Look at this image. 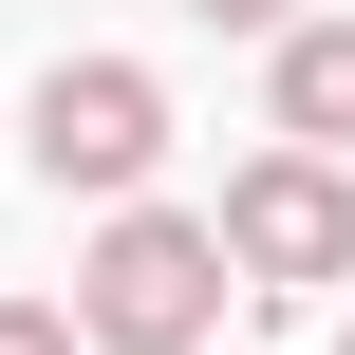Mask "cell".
Returning a JSON list of instances; mask_svg holds the SVG:
<instances>
[{
    "mask_svg": "<svg viewBox=\"0 0 355 355\" xmlns=\"http://www.w3.org/2000/svg\"><path fill=\"white\" fill-rule=\"evenodd\" d=\"M225 281H243V243H225V206L187 225V206H112L94 225V262H75V318H94V355H206L225 337Z\"/></svg>",
    "mask_w": 355,
    "mask_h": 355,
    "instance_id": "cell-1",
    "label": "cell"
},
{
    "mask_svg": "<svg viewBox=\"0 0 355 355\" xmlns=\"http://www.w3.org/2000/svg\"><path fill=\"white\" fill-rule=\"evenodd\" d=\"M19 150H37L56 206H131V187L168 168V94H150V56H56V75L19 94Z\"/></svg>",
    "mask_w": 355,
    "mask_h": 355,
    "instance_id": "cell-2",
    "label": "cell"
},
{
    "mask_svg": "<svg viewBox=\"0 0 355 355\" xmlns=\"http://www.w3.org/2000/svg\"><path fill=\"white\" fill-rule=\"evenodd\" d=\"M225 243H243V281L262 300H318L355 281V150H262V168H225Z\"/></svg>",
    "mask_w": 355,
    "mask_h": 355,
    "instance_id": "cell-3",
    "label": "cell"
},
{
    "mask_svg": "<svg viewBox=\"0 0 355 355\" xmlns=\"http://www.w3.org/2000/svg\"><path fill=\"white\" fill-rule=\"evenodd\" d=\"M262 94H281V131H300V150H355V19H281Z\"/></svg>",
    "mask_w": 355,
    "mask_h": 355,
    "instance_id": "cell-4",
    "label": "cell"
},
{
    "mask_svg": "<svg viewBox=\"0 0 355 355\" xmlns=\"http://www.w3.org/2000/svg\"><path fill=\"white\" fill-rule=\"evenodd\" d=\"M94 318H56V300H0V355H75Z\"/></svg>",
    "mask_w": 355,
    "mask_h": 355,
    "instance_id": "cell-5",
    "label": "cell"
},
{
    "mask_svg": "<svg viewBox=\"0 0 355 355\" xmlns=\"http://www.w3.org/2000/svg\"><path fill=\"white\" fill-rule=\"evenodd\" d=\"M187 19H225V37H281V19H300V0H187Z\"/></svg>",
    "mask_w": 355,
    "mask_h": 355,
    "instance_id": "cell-6",
    "label": "cell"
},
{
    "mask_svg": "<svg viewBox=\"0 0 355 355\" xmlns=\"http://www.w3.org/2000/svg\"><path fill=\"white\" fill-rule=\"evenodd\" d=\"M337 355H355V337H337Z\"/></svg>",
    "mask_w": 355,
    "mask_h": 355,
    "instance_id": "cell-7",
    "label": "cell"
}]
</instances>
